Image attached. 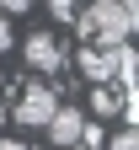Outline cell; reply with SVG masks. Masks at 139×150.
I'll list each match as a JSON object with an SVG mask.
<instances>
[{
  "mask_svg": "<svg viewBox=\"0 0 139 150\" xmlns=\"http://www.w3.org/2000/svg\"><path fill=\"white\" fill-rule=\"evenodd\" d=\"M139 0H86L75 11V27L86 32V43H128V32L139 22Z\"/></svg>",
  "mask_w": 139,
  "mask_h": 150,
  "instance_id": "cell-1",
  "label": "cell"
},
{
  "mask_svg": "<svg viewBox=\"0 0 139 150\" xmlns=\"http://www.w3.org/2000/svg\"><path fill=\"white\" fill-rule=\"evenodd\" d=\"M54 107H59V91L48 81H22V97H16V123L22 129H43Z\"/></svg>",
  "mask_w": 139,
  "mask_h": 150,
  "instance_id": "cell-2",
  "label": "cell"
},
{
  "mask_svg": "<svg viewBox=\"0 0 139 150\" xmlns=\"http://www.w3.org/2000/svg\"><path fill=\"white\" fill-rule=\"evenodd\" d=\"M118 48L123 43H86L80 54H75V64H80V75L96 86V81H118Z\"/></svg>",
  "mask_w": 139,
  "mask_h": 150,
  "instance_id": "cell-3",
  "label": "cell"
},
{
  "mask_svg": "<svg viewBox=\"0 0 139 150\" xmlns=\"http://www.w3.org/2000/svg\"><path fill=\"white\" fill-rule=\"evenodd\" d=\"M22 59H27L32 70L54 75V70H64V43H59L54 32H32V38H27V48H22Z\"/></svg>",
  "mask_w": 139,
  "mask_h": 150,
  "instance_id": "cell-4",
  "label": "cell"
},
{
  "mask_svg": "<svg viewBox=\"0 0 139 150\" xmlns=\"http://www.w3.org/2000/svg\"><path fill=\"white\" fill-rule=\"evenodd\" d=\"M80 123H86V112H80V107L59 102V107L48 112V123H43V129H48V139H54V145H75V139H80Z\"/></svg>",
  "mask_w": 139,
  "mask_h": 150,
  "instance_id": "cell-5",
  "label": "cell"
},
{
  "mask_svg": "<svg viewBox=\"0 0 139 150\" xmlns=\"http://www.w3.org/2000/svg\"><path fill=\"white\" fill-rule=\"evenodd\" d=\"M91 107L102 112V118H112V112L123 107V91H118L112 81H96V86H91Z\"/></svg>",
  "mask_w": 139,
  "mask_h": 150,
  "instance_id": "cell-6",
  "label": "cell"
},
{
  "mask_svg": "<svg viewBox=\"0 0 139 150\" xmlns=\"http://www.w3.org/2000/svg\"><path fill=\"white\" fill-rule=\"evenodd\" d=\"M86 0H48V11L59 16V22H75V11H80Z\"/></svg>",
  "mask_w": 139,
  "mask_h": 150,
  "instance_id": "cell-7",
  "label": "cell"
},
{
  "mask_svg": "<svg viewBox=\"0 0 139 150\" xmlns=\"http://www.w3.org/2000/svg\"><path fill=\"white\" fill-rule=\"evenodd\" d=\"M102 139H107V134H102L96 123H80V145H86V150H102Z\"/></svg>",
  "mask_w": 139,
  "mask_h": 150,
  "instance_id": "cell-8",
  "label": "cell"
},
{
  "mask_svg": "<svg viewBox=\"0 0 139 150\" xmlns=\"http://www.w3.org/2000/svg\"><path fill=\"white\" fill-rule=\"evenodd\" d=\"M107 150H139V134H134V123L123 129V134H112V145Z\"/></svg>",
  "mask_w": 139,
  "mask_h": 150,
  "instance_id": "cell-9",
  "label": "cell"
},
{
  "mask_svg": "<svg viewBox=\"0 0 139 150\" xmlns=\"http://www.w3.org/2000/svg\"><path fill=\"white\" fill-rule=\"evenodd\" d=\"M0 54H11V22L0 16Z\"/></svg>",
  "mask_w": 139,
  "mask_h": 150,
  "instance_id": "cell-10",
  "label": "cell"
},
{
  "mask_svg": "<svg viewBox=\"0 0 139 150\" xmlns=\"http://www.w3.org/2000/svg\"><path fill=\"white\" fill-rule=\"evenodd\" d=\"M0 11H32V0H0Z\"/></svg>",
  "mask_w": 139,
  "mask_h": 150,
  "instance_id": "cell-11",
  "label": "cell"
},
{
  "mask_svg": "<svg viewBox=\"0 0 139 150\" xmlns=\"http://www.w3.org/2000/svg\"><path fill=\"white\" fill-rule=\"evenodd\" d=\"M0 150H27V139H0Z\"/></svg>",
  "mask_w": 139,
  "mask_h": 150,
  "instance_id": "cell-12",
  "label": "cell"
},
{
  "mask_svg": "<svg viewBox=\"0 0 139 150\" xmlns=\"http://www.w3.org/2000/svg\"><path fill=\"white\" fill-rule=\"evenodd\" d=\"M59 150H86V145H80V139H75V145H59Z\"/></svg>",
  "mask_w": 139,
  "mask_h": 150,
  "instance_id": "cell-13",
  "label": "cell"
},
{
  "mask_svg": "<svg viewBox=\"0 0 139 150\" xmlns=\"http://www.w3.org/2000/svg\"><path fill=\"white\" fill-rule=\"evenodd\" d=\"M0 129H6V102H0Z\"/></svg>",
  "mask_w": 139,
  "mask_h": 150,
  "instance_id": "cell-14",
  "label": "cell"
}]
</instances>
